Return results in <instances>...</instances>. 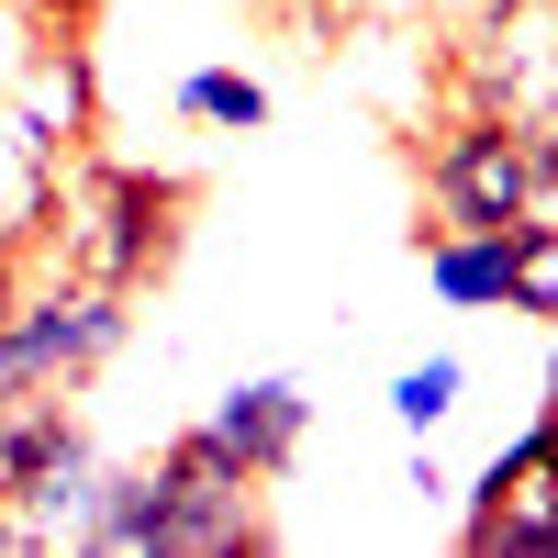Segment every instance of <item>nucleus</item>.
<instances>
[{
    "mask_svg": "<svg viewBox=\"0 0 558 558\" xmlns=\"http://www.w3.org/2000/svg\"><path fill=\"white\" fill-rule=\"evenodd\" d=\"M179 235H191V191H179V179L89 157V146L57 168V223H45V257L57 268L112 279V291H146V279H168Z\"/></svg>",
    "mask_w": 558,
    "mask_h": 558,
    "instance_id": "1",
    "label": "nucleus"
},
{
    "mask_svg": "<svg viewBox=\"0 0 558 558\" xmlns=\"http://www.w3.org/2000/svg\"><path fill=\"white\" fill-rule=\"evenodd\" d=\"M525 235H536V257H558V134L536 146V213H525Z\"/></svg>",
    "mask_w": 558,
    "mask_h": 558,
    "instance_id": "14",
    "label": "nucleus"
},
{
    "mask_svg": "<svg viewBox=\"0 0 558 558\" xmlns=\"http://www.w3.org/2000/svg\"><path fill=\"white\" fill-rule=\"evenodd\" d=\"M202 425H213L223 447H235V458H246L257 481H279V470L302 458V436H313V391L268 368V380H235V391H223V402L202 413Z\"/></svg>",
    "mask_w": 558,
    "mask_h": 558,
    "instance_id": "9",
    "label": "nucleus"
},
{
    "mask_svg": "<svg viewBox=\"0 0 558 558\" xmlns=\"http://www.w3.org/2000/svg\"><path fill=\"white\" fill-rule=\"evenodd\" d=\"M268 12H279V23H291L302 45H324V34H336V23H347V0H268Z\"/></svg>",
    "mask_w": 558,
    "mask_h": 558,
    "instance_id": "15",
    "label": "nucleus"
},
{
    "mask_svg": "<svg viewBox=\"0 0 558 558\" xmlns=\"http://www.w3.org/2000/svg\"><path fill=\"white\" fill-rule=\"evenodd\" d=\"M123 324H134V291L45 257V279H23L12 313H0V391H89L112 368Z\"/></svg>",
    "mask_w": 558,
    "mask_h": 558,
    "instance_id": "2",
    "label": "nucleus"
},
{
    "mask_svg": "<svg viewBox=\"0 0 558 558\" xmlns=\"http://www.w3.org/2000/svg\"><path fill=\"white\" fill-rule=\"evenodd\" d=\"M447 101L502 112L514 134H558V0H481L447 34Z\"/></svg>",
    "mask_w": 558,
    "mask_h": 558,
    "instance_id": "3",
    "label": "nucleus"
},
{
    "mask_svg": "<svg viewBox=\"0 0 558 558\" xmlns=\"http://www.w3.org/2000/svg\"><path fill=\"white\" fill-rule=\"evenodd\" d=\"M45 223H57V168H45L34 146H12V134H0V246L34 257V246H45Z\"/></svg>",
    "mask_w": 558,
    "mask_h": 558,
    "instance_id": "10",
    "label": "nucleus"
},
{
    "mask_svg": "<svg viewBox=\"0 0 558 558\" xmlns=\"http://www.w3.org/2000/svg\"><path fill=\"white\" fill-rule=\"evenodd\" d=\"M458 402H470V357H447V347H436V357H413L402 380H391V425H402V436H436Z\"/></svg>",
    "mask_w": 558,
    "mask_h": 558,
    "instance_id": "12",
    "label": "nucleus"
},
{
    "mask_svg": "<svg viewBox=\"0 0 558 558\" xmlns=\"http://www.w3.org/2000/svg\"><path fill=\"white\" fill-rule=\"evenodd\" d=\"M179 112H191L202 134H257L268 123V78L257 68H191L179 78Z\"/></svg>",
    "mask_w": 558,
    "mask_h": 558,
    "instance_id": "11",
    "label": "nucleus"
},
{
    "mask_svg": "<svg viewBox=\"0 0 558 558\" xmlns=\"http://www.w3.org/2000/svg\"><path fill=\"white\" fill-rule=\"evenodd\" d=\"M12 291H23V257H12V246H0V313H12Z\"/></svg>",
    "mask_w": 558,
    "mask_h": 558,
    "instance_id": "16",
    "label": "nucleus"
},
{
    "mask_svg": "<svg viewBox=\"0 0 558 558\" xmlns=\"http://www.w3.org/2000/svg\"><path fill=\"white\" fill-rule=\"evenodd\" d=\"M89 12H101V0H23L34 45H89Z\"/></svg>",
    "mask_w": 558,
    "mask_h": 558,
    "instance_id": "13",
    "label": "nucleus"
},
{
    "mask_svg": "<svg viewBox=\"0 0 558 558\" xmlns=\"http://www.w3.org/2000/svg\"><path fill=\"white\" fill-rule=\"evenodd\" d=\"M0 134L34 146L45 168H68L89 134H101V78H89V45H23V78L0 101Z\"/></svg>",
    "mask_w": 558,
    "mask_h": 558,
    "instance_id": "7",
    "label": "nucleus"
},
{
    "mask_svg": "<svg viewBox=\"0 0 558 558\" xmlns=\"http://www.w3.org/2000/svg\"><path fill=\"white\" fill-rule=\"evenodd\" d=\"M157 470H168V514H179V525H168V558H235V547H268V481H257L213 425L168 436Z\"/></svg>",
    "mask_w": 558,
    "mask_h": 558,
    "instance_id": "5",
    "label": "nucleus"
},
{
    "mask_svg": "<svg viewBox=\"0 0 558 558\" xmlns=\"http://www.w3.org/2000/svg\"><path fill=\"white\" fill-rule=\"evenodd\" d=\"M470 558H514V547H547L558 558V391L536 402V425L470 481V525H458Z\"/></svg>",
    "mask_w": 558,
    "mask_h": 558,
    "instance_id": "6",
    "label": "nucleus"
},
{
    "mask_svg": "<svg viewBox=\"0 0 558 558\" xmlns=\"http://www.w3.org/2000/svg\"><path fill=\"white\" fill-rule=\"evenodd\" d=\"M425 202L447 223H525L536 213V134H514L502 112L447 101L436 146H425Z\"/></svg>",
    "mask_w": 558,
    "mask_h": 558,
    "instance_id": "4",
    "label": "nucleus"
},
{
    "mask_svg": "<svg viewBox=\"0 0 558 558\" xmlns=\"http://www.w3.org/2000/svg\"><path fill=\"white\" fill-rule=\"evenodd\" d=\"M425 291L447 313H525L536 235H525V223H436V235H425Z\"/></svg>",
    "mask_w": 558,
    "mask_h": 558,
    "instance_id": "8",
    "label": "nucleus"
}]
</instances>
